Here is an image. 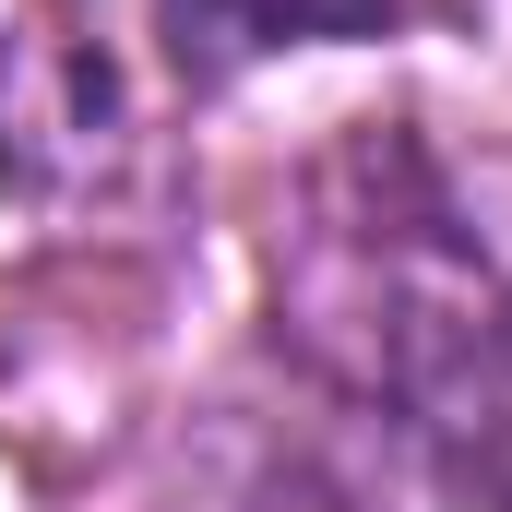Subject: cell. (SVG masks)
<instances>
[{"instance_id":"6da1fadb","label":"cell","mask_w":512,"mask_h":512,"mask_svg":"<svg viewBox=\"0 0 512 512\" xmlns=\"http://www.w3.org/2000/svg\"><path fill=\"white\" fill-rule=\"evenodd\" d=\"M286 334L465 501L512 512V286L405 143H346L274 262Z\"/></svg>"},{"instance_id":"7a4b0ae2","label":"cell","mask_w":512,"mask_h":512,"mask_svg":"<svg viewBox=\"0 0 512 512\" xmlns=\"http://www.w3.org/2000/svg\"><path fill=\"white\" fill-rule=\"evenodd\" d=\"M393 0H167V48L191 84H227L274 48H346V36H382Z\"/></svg>"}]
</instances>
